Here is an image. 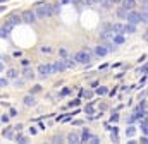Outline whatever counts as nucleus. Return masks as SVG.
Listing matches in <instances>:
<instances>
[{
  "mask_svg": "<svg viewBox=\"0 0 148 144\" xmlns=\"http://www.w3.org/2000/svg\"><path fill=\"white\" fill-rule=\"evenodd\" d=\"M50 14H52V5L50 3H38L36 5V10H34L36 19H47Z\"/></svg>",
  "mask_w": 148,
  "mask_h": 144,
  "instance_id": "nucleus-1",
  "label": "nucleus"
},
{
  "mask_svg": "<svg viewBox=\"0 0 148 144\" xmlns=\"http://www.w3.org/2000/svg\"><path fill=\"white\" fill-rule=\"evenodd\" d=\"M22 21H21V14H10L7 19H5V22H3V27L5 29H12V27H16L17 24H21Z\"/></svg>",
  "mask_w": 148,
  "mask_h": 144,
  "instance_id": "nucleus-2",
  "label": "nucleus"
},
{
  "mask_svg": "<svg viewBox=\"0 0 148 144\" xmlns=\"http://www.w3.org/2000/svg\"><path fill=\"white\" fill-rule=\"evenodd\" d=\"M112 52H114V45L112 43H103V45L95 46V55L97 57H105V55H109Z\"/></svg>",
  "mask_w": 148,
  "mask_h": 144,
  "instance_id": "nucleus-3",
  "label": "nucleus"
},
{
  "mask_svg": "<svg viewBox=\"0 0 148 144\" xmlns=\"http://www.w3.org/2000/svg\"><path fill=\"white\" fill-rule=\"evenodd\" d=\"M74 60L79 62V64H90V62H91V53H90V50H81V52H78L76 57H74Z\"/></svg>",
  "mask_w": 148,
  "mask_h": 144,
  "instance_id": "nucleus-4",
  "label": "nucleus"
},
{
  "mask_svg": "<svg viewBox=\"0 0 148 144\" xmlns=\"http://www.w3.org/2000/svg\"><path fill=\"white\" fill-rule=\"evenodd\" d=\"M126 19H128V22H129V24H134V26L141 22V15H140V12H136L134 9H133V10H128Z\"/></svg>",
  "mask_w": 148,
  "mask_h": 144,
  "instance_id": "nucleus-5",
  "label": "nucleus"
},
{
  "mask_svg": "<svg viewBox=\"0 0 148 144\" xmlns=\"http://www.w3.org/2000/svg\"><path fill=\"white\" fill-rule=\"evenodd\" d=\"M21 21L26 22V24H33L36 21V15H34V10H24L21 14Z\"/></svg>",
  "mask_w": 148,
  "mask_h": 144,
  "instance_id": "nucleus-6",
  "label": "nucleus"
},
{
  "mask_svg": "<svg viewBox=\"0 0 148 144\" xmlns=\"http://www.w3.org/2000/svg\"><path fill=\"white\" fill-rule=\"evenodd\" d=\"M38 72H40V77H47L52 74V67L48 64H41V65H38Z\"/></svg>",
  "mask_w": 148,
  "mask_h": 144,
  "instance_id": "nucleus-7",
  "label": "nucleus"
},
{
  "mask_svg": "<svg viewBox=\"0 0 148 144\" xmlns=\"http://www.w3.org/2000/svg\"><path fill=\"white\" fill-rule=\"evenodd\" d=\"M112 38H114V33H112L110 29H107V31H102V33H100V40H102L103 43H112Z\"/></svg>",
  "mask_w": 148,
  "mask_h": 144,
  "instance_id": "nucleus-8",
  "label": "nucleus"
},
{
  "mask_svg": "<svg viewBox=\"0 0 148 144\" xmlns=\"http://www.w3.org/2000/svg\"><path fill=\"white\" fill-rule=\"evenodd\" d=\"M109 29H110L114 34H124V24H121V22H114Z\"/></svg>",
  "mask_w": 148,
  "mask_h": 144,
  "instance_id": "nucleus-9",
  "label": "nucleus"
},
{
  "mask_svg": "<svg viewBox=\"0 0 148 144\" xmlns=\"http://www.w3.org/2000/svg\"><path fill=\"white\" fill-rule=\"evenodd\" d=\"M66 139H67V143H72V144H79L81 143V137H79L78 132H69Z\"/></svg>",
  "mask_w": 148,
  "mask_h": 144,
  "instance_id": "nucleus-10",
  "label": "nucleus"
},
{
  "mask_svg": "<svg viewBox=\"0 0 148 144\" xmlns=\"http://www.w3.org/2000/svg\"><path fill=\"white\" fill-rule=\"evenodd\" d=\"M121 7L122 9H126V10H133L134 7H136V0H121Z\"/></svg>",
  "mask_w": 148,
  "mask_h": 144,
  "instance_id": "nucleus-11",
  "label": "nucleus"
},
{
  "mask_svg": "<svg viewBox=\"0 0 148 144\" xmlns=\"http://www.w3.org/2000/svg\"><path fill=\"white\" fill-rule=\"evenodd\" d=\"M22 101H24V105H26V106H34V105H36V100H34V94H31V93H29V94H26Z\"/></svg>",
  "mask_w": 148,
  "mask_h": 144,
  "instance_id": "nucleus-12",
  "label": "nucleus"
},
{
  "mask_svg": "<svg viewBox=\"0 0 148 144\" xmlns=\"http://www.w3.org/2000/svg\"><path fill=\"white\" fill-rule=\"evenodd\" d=\"M60 64H62L64 70H66V69H72V67L76 65V62H74L72 58H62V60H60Z\"/></svg>",
  "mask_w": 148,
  "mask_h": 144,
  "instance_id": "nucleus-13",
  "label": "nucleus"
},
{
  "mask_svg": "<svg viewBox=\"0 0 148 144\" xmlns=\"http://www.w3.org/2000/svg\"><path fill=\"white\" fill-rule=\"evenodd\" d=\"M2 136H3L5 139H14V129H12V127H7V129H3Z\"/></svg>",
  "mask_w": 148,
  "mask_h": 144,
  "instance_id": "nucleus-14",
  "label": "nucleus"
},
{
  "mask_svg": "<svg viewBox=\"0 0 148 144\" xmlns=\"http://www.w3.org/2000/svg\"><path fill=\"white\" fill-rule=\"evenodd\" d=\"M126 33H128V34L136 33V26H134V24H129V22H128V24H124V34H126Z\"/></svg>",
  "mask_w": 148,
  "mask_h": 144,
  "instance_id": "nucleus-15",
  "label": "nucleus"
},
{
  "mask_svg": "<svg viewBox=\"0 0 148 144\" xmlns=\"http://www.w3.org/2000/svg\"><path fill=\"white\" fill-rule=\"evenodd\" d=\"M126 40H124V36L122 34H114V38H112V45H122Z\"/></svg>",
  "mask_w": 148,
  "mask_h": 144,
  "instance_id": "nucleus-16",
  "label": "nucleus"
},
{
  "mask_svg": "<svg viewBox=\"0 0 148 144\" xmlns=\"http://www.w3.org/2000/svg\"><path fill=\"white\" fill-rule=\"evenodd\" d=\"M141 122H140V129H141V132L143 134H147L148 132V122H147V117H143V119H140Z\"/></svg>",
  "mask_w": 148,
  "mask_h": 144,
  "instance_id": "nucleus-17",
  "label": "nucleus"
},
{
  "mask_svg": "<svg viewBox=\"0 0 148 144\" xmlns=\"http://www.w3.org/2000/svg\"><path fill=\"white\" fill-rule=\"evenodd\" d=\"M22 74H24V77H26V79H33V77H34V72H33V69H31L29 65L24 69V72H22Z\"/></svg>",
  "mask_w": 148,
  "mask_h": 144,
  "instance_id": "nucleus-18",
  "label": "nucleus"
},
{
  "mask_svg": "<svg viewBox=\"0 0 148 144\" xmlns=\"http://www.w3.org/2000/svg\"><path fill=\"white\" fill-rule=\"evenodd\" d=\"M17 76H19V72L16 69H9L7 70V79H17Z\"/></svg>",
  "mask_w": 148,
  "mask_h": 144,
  "instance_id": "nucleus-19",
  "label": "nucleus"
},
{
  "mask_svg": "<svg viewBox=\"0 0 148 144\" xmlns=\"http://www.w3.org/2000/svg\"><path fill=\"white\" fill-rule=\"evenodd\" d=\"M90 136H91V134H90V131H88V129H84V131H83V134L79 136V137H81V143H86V141L90 139Z\"/></svg>",
  "mask_w": 148,
  "mask_h": 144,
  "instance_id": "nucleus-20",
  "label": "nucleus"
},
{
  "mask_svg": "<svg viewBox=\"0 0 148 144\" xmlns=\"http://www.w3.org/2000/svg\"><path fill=\"white\" fill-rule=\"evenodd\" d=\"M134 134H136V127H133V125H129V127L126 129V136H128V137H133Z\"/></svg>",
  "mask_w": 148,
  "mask_h": 144,
  "instance_id": "nucleus-21",
  "label": "nucleus"
},
{
  "mask_svg": "<svg viewBox=\"0 0 148 144\" xmlns=\"http://www.w3.org/2000/svg\"><path fill=\"white\" fill-rule=\"evenodd\" d=\"M117 15H119L121 19H126V15H128V10H126V9H122V7H119V9H117Z\"/></svg>",
  "mask_w": 148,
  "mask_h": 144,
  "instance_id": "nucleus-22",
  "label": "nucleus"
},
{
  "mask_svg": "<svg viewBox=\"0 0 148 144\" xmlns=\"http://www.w3.org/2000/svg\"><path fill=\"white\" fill-rule=\"evenodd\" d=\"M109 93V89L105 88V86H100V88H97V94L98 96H103V94H107Z\"/></svg>",
  "mask_w": 148,
  "mask_h": 144,
  "instance_id": "nucleus-23",
  "label": "nucleus"
},
{
  "mask_svg": "<svg viewBox=\"0 0 148 144\" xmlns=\"http://www.w3.org/2000/svg\"><path fill=\"white\" fill-rule=\"evenodd\" d=\"M14 139H16L17 143H21V144H26V143H28V139H26L22 134H17V136H14Z\"/></svg>",
  "mask_w": 148,
  "mask_h": 144,
  "instance_id": "nucleus-24",
  "label": "nucleus"
},
{
  "mask_svg": "<svg viewBox=\"0 0 148 144\" xmlns=\"http://www.w3.org/2000/svg\"><path fill=\"white\" fill-rule=\"evenodd\" d=\"M86 143H90V144H98V143H100V137H97V136H90V139H88Z\"/></svg>",
  "mask_w": 148,
  "mask_h": 144,
  "instance_id": "nucleus-25",
  "label": "nucleus"
},
{
  "mask_svg": "<svg viewBox=\"0 0 148 144\" xmlns=\"http://www.w3.org/2000/svg\"><path fill=\"white\" fill-rule=\"evenodd\" d=\"M9 36V29H5L3 26L0 27V38H7Z\"/></svg>",
  "mask_w": 148,
  "mask_h": 144,
  "instance_id": "nucleus-26",
  "label": "nucleus"
},
{
  "mask_svg": "<svg viewBox=\"0 0 148 144\" xmlns=\"http://www.w3.org/2000/svg\"><path fill=\"white\" fill-rule=\"evenodd\" d=\"M84 112H86V115H93V112H95V108H93V105H88V106L84 108Z\"/></svg>",
  "mask_w": 148,
  "mask_h": 144,
  "instance_id": "nucleus-27",
  "label": "nucleus"
},
{
  "mask_svg": "<svg viewBox=\"0 0 148 144\" xmlns=\"http://www.w3.org/2000/svg\"><path fill=\"white\" fill-rule=\"evenodd\" d=\"M40 91H41V86H38V84L31 88V94H36V93H40Z\"/></svg>",
  "mask_w": 148,
  "mask_h": 144,
  "instance_id": "nucleus-28",
  "label": "nucleus"
},
{
  "mask_svg": "<svg viewBox=\"0 0 148 144\" xmlns=\"http://www.w3.org/2000/svg\"><path fill=\"white\" fill-rule=\"evenodd\" d=\"M86 5H98L100 3V0H83Z\"/></svg>",
  "mask_w": 148,
  "mask_h": 144,
  "instance_id": "nucleus-29",
  "label": "nucleus"
},
{
  "mask_svg": "<svg viewBox=\"0 0 148 144\" xmlns=\"http://www.w3.org/2000/svg\"><path fill=\"white\" fill-rule=\"evenodd\" d=\"M100 3H102L103 9H109L110 7V0H100Z\"/></svg>",
  "mask_w": 148,
  "mask_h": 144,
  "instance_id": "nucleus-30",
  "label": "nucleus"
},
{
  "mask_svg": "<svg viewBox=\"0 0 148 144\" xmlns=\"http://www.w3.org/2000/svg\"><path fill=\"white\" fill-rule=\"evenodd\" d=\"M53 50L50 48V46H41V53H52Z\"/></svg>",
  "mask_w": 148,
  "mask_h": 144,
  "instance_id": "nucleus-31",
  "label": "nucleus"
},
{
  "mask_svg": "<svg viewBox=\"0 0 148 144\" xmlns=\"http://www.w3.org/2000/svg\"><path fill=\"white\" fill-rule=\"evenodd\" d=\"M14 86H16V88H22V86H24V81H22V79H19V81L16 79V82H14Z\"/></svg>",
  "mask_w": 148,
  "mask_h": 144,
  "instance_id": "nucleus-32",
  "label": "nucleus"
},
{
  "mask_svg": "<svg viewBox=\"0 0 148 144\" xmlns=\"http://www.w3.org/2000/svg\"><path fill=\"white\" fill-rule=\"evenodd\" d=\"M9 84V79H3V77H0V88H5Z\"/></svg>",
  "mask_w": 148,
  "mask_h": 144,
  "instance_id": "nucleus-33",
  "label": "nucleus"
},
{
  "mask_svg": "<svg viewBox=\"0 0 148 144\" xmlns=\"http://www.w3.org/2000/svg\"><path fill=\"white\" fill-rule=\"evenodd\" d=\"M52 143H62V136H53L52 137Z\"/></svg>",
  "mask_w": 148,
  "mask_h": 144,
  "instance_id": "nucleus-34",
  "label": "nucleus"
},
{
  "mask_svg": "<svg viewBox=\"0 0 148 144\" xmlns=\"http://www.w3.org/2000/svg\"><path fill=\"white\" fill-rule=\"evenodd\" d=\"M138 74H143V76L147 74V64H143V67H141V69L138 70Z\"/></svg>",
  "mask_w": 148,
  "mask_h": 144,
  "instance_id": "nucleus-35",
  "label": "nucleus"
},
{
  "mask_svg": "<svg viewBox=\"0 0 148 144\" xmlns=\"http://www.w3.org/2000/svg\"><path fill=\"white\" fill-rule=\"evenodd\" d=\"M83 94H84V98H88V100H90V98H93V91H84Z\"/></svg>",
  "mask_w": 148,
  "mask_h": 144,
  "instance_id": "nucleus-36",
  "label": "nucleus"
},
{
  "mask_svg": "<svg viewBox=\"0 0 148 144\" xmlns=\"http://www.w3.org/2000/svg\"><path fill=\"white\" fill-rule=\"evenodd\" d=\"M117 120H119V113H114V115L110 117V122H114V124H116Z\"/></svg>",
  "mask_w": 148,
  "mask_h": 144,
  "instance_id": "nucleus-37",
  "label": "nucleus"
},
{
  "mask_svg": "<svg viewBox=\"0 0 148 144\" xmlns=\"http://www.w3.org/2000/svg\"><path fill=\"white\" fill-rule=\"evenodd\" d=\"M12 129H14L16 132H21V131H22V124H17V125H14Z\"/></svg>",
  "mask_w": 148,
  "mask_h": 144,
  "instance_id": "nucleus-38",
  "label": "nucleus"
},
{
  "mask_svg": "<svg viewBox=\"0 0 148 144\" xmlns=\"http://www.w3.org/2000/svg\"><path fill=\"white\" fill-rule=\"evenodd\" d=\"M9 117H17V110L16 108H10V115Z\"/></svg>",
  "mask_w": 148,
  "mask_h": 144,
  "instance_id": "nucleus-39",
  "label": "nucleus"
},
{
  "mask_svg": "<svg viewBox=\"0 0 148 144\" xmlns=\"http://www.w3.org/2000/svg\"><path fill=\"white\" fill-rule=\"evenodd\" d=\"M9 119H10L9 115H2V119H0V120H2L3 124H7V122H9Z\"/></svg>",
  "mask_w": 148,
  "mask_h": 144,
  "instance_id": "nucleus-40",
  "label": "nucleus"
},
{
  "mask_svg": "<svg viewBox=\"0 0 148 144\" xmlns=\"http://www.w3.org/2000/svg\"><path fill=\"white\" fill-rule=\"evenodd\" d=\"M21 64H22L24 67H28V65H29V60H28V58H22V60H21Z\"/></svg>",
  "mask_w": 148,
  "mask_h": 144,
  "instance_id": "nucleus-41",
  "label": "nucleus"
},
{
  "mask_svg": "<svg viewBox=\"0 0 148 144\" xmlns=\"http://www.w3.org/2000/svg\"><path fill=\"white\" fill-rule=\"evenodd\" d=\"M78 105H79V100H74V101L69 103V106H78Z\"/></svg>",
  "mask_w": 148,
  "mask_h": 144,
  "instance_id": "nucleus-42",
  "label": "nucleus"
},
{
  "mask_svg": "<svg viewBox=\"0 0 148 144\" xmlns=\"http://www.w3.org/2000/svg\"><path fill=\"white\" fill-rule=\"evenodd\" d=\"M29 134L34 136V134H36V129H34V127H29Z\"/></svg>",
  "mask_w": 148,
  "mask_h": 144,
  "instance_id": "nucleus-43",
  "label": "nucleus"
},
{
  "mask_svg": "<svg viewBox=\"0 0 148 144\" xmlns=\"http://www.w3.org/2000/svg\"><path fill=\"white\" fill-rule=\"evenodd\" d=\"M60 55H62V57H66V55H67V50H64V48H62V50H60Z\"/></svg>",
  "mask_w": 148,
  "mask_h": 144,
  "instance_id": "nucleus-44",
  "label": "nucleus"
},
{
  "mask_svg": "<svg viewBox=\"0 0 148 144\" xmlns=\"http://www.w3.org/2000/svg\"><path fill=\"white\" fill-rule=\"evenodd\" d=\"M110 3H121V0H110Z\"/></svg>",
  "mask_w": 148,
  "mask_h": 144,
  "instance_id": "nucleus-45",
  "label": "nucleus"
},
{
  "mask_svg": "<svg viewBox=\"0 0 148 144\" xmlns=\"http://www.w3.org/2000/svg\"><path fill=\"white\" fill-rule=\"evenodd\" d=\"M2 70H3V64L0 62V72H2Z\"/></svg>",
  "mask_w": 148,
  "mask_h": 144,
  "instance_id": "nucleus-46",
  "label": "nucleus"
},
{
  "mask_svg": "<svg viewBox=\"0 0 148 144\" xmlns=\"http://www.w3.org/2000/svg\"><path fill=\"white\" fill-rule=\"evenodd\" d=\"M69 2H71V0H62V3H69Z\"/></svg>",
  "mask_w": 148,
  "mask_h": 144,
  "instance_id": "nucleus-47",
  "label": "nucleus"
},
{
  "mask_svg": "<svg viewBox=\"0 0 148 144\" xmlns=\"http://www.w3.org/2000/svg\"><path fill=\"white\" fill-rule=\"evenodd\" d=\"M143 5H148V3H147V0H143Z\"/></svg>",
  "mask_w": 148,
  "mask_h": 144,
  "instance_id": "nucleus-48",
  "label": "nucleus"
},
{
  "mask_svg": "<svg viewBox=\"0 0 148 144\" xmlns=\"http://www.w3.org/2000/svg\"><path fill=\"white\" fill-rule=\"evenodd\" d=\"M0 2H5V0H0Z\"/></svg>",
  "mask_w": 148,
  "mask_h": 144,
  "instance_id": "nucleus-49",
  "label": "nucleus"
},
{
  "mask_svg": "<svg viewBox=\"0 0 148 144\" xmlns=\"http://www.w3.org/2000/svg\"><path fill=\"white\" fill-rule=\"evenodd\" d=\"M0 100H2V96H0Z\"/></svg>",
  "mask_w": 148,
  "mask_h": 144,
  "instance_id": "nucleus-50",
  "label": "nucleus"
}]
</instances>
